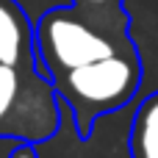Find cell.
<instances>
[{
    "mask_svg": "<svg viewBox=\"0 0 158 158\" xmlns=\"http://www.w3.org/2000/svg\"><path fill=\"white\" fill-rule=\"evenodd\" d=\"M142 78H144V67H142L139 47L133 44L100 61L61 72L50 81L56 86L61 106H67L78 136L89 139L100 117L114 114L133 100V94L142 86Z\"/></svg>",
    "mask_w": 158,
    "mask_h": 158,
    "instance_id": "1",
    "label": "cell"
},
{
    "mask_svg": "<svg viewBox=\"0 0 158 158\" xmlns=\"http://www.w3.org/2000/svg\"><path fill=\"white\" fill-rule=\"evenodd\" d=\"M131 31H117L78 14L72 6H58L36 19V53L47 78L75 67L100 61L111 53L133 47Z\"/></svg>",
    "mask_w": 158,
    "mask_h": 158,
    "instance_id": "2",
    "label": "cell"
},
{
    "mask_svg": "<svg viewBox=\"0 0 158 158\" xmlns=\"http://www.w3.org/2000/svg\"><path fill=\"white\" fill-rule=\"evenodd\" d=\"M61 117V100L44 69L0 61V139L42 144L56 136Z\"/></svg>",
    "mask_w": 158,
    "mask_h": 158,
    "instance_id": "3",
    "label": "cell"
},
{
    "mask_svg": "<svg viewBox=\"0 0 158 158\" xmlns=\"http://www.w3.org/2000/svg\"><path fill=\"white\" fill-rule=\"evenodd\" d=\"M0 61L19 69H42L36 53V22H31L17 0H0Z\"/></svg>",
    "mask_w": 158,
    "mask_h": 158,
    "instance_id": "4",
    "label": "cell"
},
{
    "mask_svg": "<svg viewBox=\"0 0 158 158\" xmlns=\"http://www.w3.org/2000/svg\"><path fill=\"white\" fill-rule=\"evenodd\" d=\"M131 158H158V92L144 97L133 114Z\"/></svg>",
    "mask_w": 158,
    "mask_h": 158,
    "instance_id": "5",
    "label": "cell"
},
{
    "mask_svg": "<svg viewBox=\"0 0 158 158\" xmlns=\"http://www.w3.org/2000/svg\"><path fill=\"white\" fill-rule=\"evenodd\" d=\"M69 6L94 22L117 31H131V14L125 11V0H69Z\"/></svg>",
    "mask_w": 158,
    "mask_h": 158,
    "instance_id": "6",
    "label": "cell"
},
{
    "mask_svg": "<svg viewBox=\"0 0 158 158\" xmlns=\"http://www.w3.org/2000/svg\"><path fill=\"white\" fill-rule=\"evenodd\" d=\"M8 158H39L36 142H14V150H11Z\"/></svg>",
    "mask_w": 158,
    "mask_h": 158,
    "instance_id": "7",
    "label": "cell"
}]
</instances>
